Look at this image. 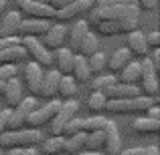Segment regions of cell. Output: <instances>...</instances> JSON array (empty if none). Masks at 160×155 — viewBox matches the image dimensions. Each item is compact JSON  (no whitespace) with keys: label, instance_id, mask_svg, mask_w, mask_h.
I'll use <instances>...</instances> for the list:
<instances>
[{"label":"cell","instance_id":"obj_32","mask_svg":"<svg viewBox=\"0 0 160 155\" xmlns=\"http://www.w3.org/2000/svg\"><path fill=\"white\" fill-rule=\"evenodd\" d=\"M106 103H108L106 93H102V91H91L89 99H87V109L93 111V113L106 111Z\"/></svg>","mask_w":160,"mask_h":155},{"label":"cell","instance_id":"obj_24","mask_svg":"<svg viewBox=\"0 0 160 155\" xmlns=\"http://www.w3.org/2000/svg\"><path fill=\"white\" fill-rule=\"evenodd\" d=\"M130 61H132V54H130L128 48H118V51L112 54V58H108V69L112 71L113 75H118Z\"/></svg>","mask_w":160,"mask_h":155},{"label":"cell","instance_id":"obj_47","mask_svg":"<svg viewBox=\"0 0 160 155\" xmlns=\"http://www.w3.org/2000/svg\"><path fill=\"white\" fill-rule=\"evenodd\" d=\"M22 155H41V153H39V149H37V147H24L22 149Z\"/></svg>","mask_w":160,"mask_h":155},{"label":"cell","instance_id":"obj_48","mask_svg":"<svg viewBox=\"0 0 160 155\" xmlns=\"http://www.w3.org/2000/svg\"><path fill=\"white\" fill-rule=\"evenodd\" d=\"M77 155H103L102 151H89V149H83V151H79Z\"/></svg>","mask_w":160,"mask_h":155},{"label":"cell","instance_id":"obj_16","mask_svg":"<svg viewBox=\"0 0 160 155\" xmlns=\"http://www.w3.org/2000/svg\"><path fill=\"white\" fill-rule=\"evenodd\" d=\"M53 52V65L55 69L59 71L61 75H69L71 73V65H73V51L69 47H61V48H55Z\"/></svg>","mask_w":160,"mask_h":155},{"label":"cell","instance_id":"obj_37","mask_svg":"<svg viewBox=\"0 0 160 155\" xmlns=\"http://www.w3.org/2000/svg\"><path fill=\"white\" fill-rule=\"evenodd\" d=\"M18 75V66L16 65H0V81H8V79Z\"/></svg>","mask_w":160,"mask_h":155},{"label":"cell","instance_id":"obj_14","mask_svg":"<svg viewBox=\"0 0 160 155\" xmlns=\"http://www.w3.org/2000/svg\"><path fill=\"white\" fill-rule=\"evenodd\" d=\"M41 79H43V66L32 62V61H28L27 65H24V85H27L28 93L35 95V97H37V93H39Z\"/></svg>","mask_w":160,"mask_h":155},{"label":"cell","instance_id":"obj_9","mask_svg":"<svg viewBox=\"0 0 160 155\" xmlns=\"http://www.w3.org/2000/svg\"><path fill=\"white\" fill-rule=\"evenodd\" d=\"M93 6H95L93 0H73V2L67 4L65 8H61V10H55V18L61 20V22H67V20H73L75 16H79V14H85V12H89Z\"/></svg>","mask_w":160,"mask_h":155},{"label":"cell","instance_id":"obj_41","mask_svg":"<svg viewBox=\"0 0 160 155\" xmlns=\"http://www.w3.org/2000/svg\"><path fill=\"white\" fill-rule=\"evenodd\" d=\"M8 115H10V109H0V135H2L4 131H6V125H8Z\"/></svg>","mask_w":160,"mask_h":155},{"label":"cell","instance_id":"obj_23","mask_svg":"<svg viewBox=\"0 0 160 155\" xmlns=\"http://www.w3.org/2000/svg\"><path fill=\"white\" fill-rule=\"evenodd\" d=\"M120 77L118 81L120 83H128V85H138L140 83V77H142V69H140V62H132L130 61L124 69L120 71Z\"/></svg>","mask_w":160,"mask_h":155},{"label":"cell","instance_id":"obj_33","mask_svg":"<svg viewBox=\"0 0 160 155\" xmlns=\"http://www.w3.org/2000/svg\"><path fill=\"white\" fill-rule=\"evenodd\" d=\"M85 149H89V151H102L103 149V129L102 131L87 133L85 135Z\"/></svg>","mask_w":160,"mask_h":155},{"label":"cell","instance_id":"obj_8","mask_svg":"<svg viewBox=\"0 0 160 155\" xmlns=\"http://www.w3.org/2000/svg\"><path fill=\"white\" fill-rule=\"evenodd\" d=\"M18 12L27 18H43V20H51L55 18V10L49 4L39 2V0H28V2L18 4Z\"/></svg>","mask_w":160,"mask_h":155},{"label":"cell","instance_id":"obj_11","mask_svg":"<svg viewBox=\"0 0 160 155\" xmlns=\"http://www.w3.org/2000/svg\"><path fill=\"white\" fill-rule=\"evenodd\" d=\"M24 97L22 91V83H20L18 77H12L8 81H4V89H2V99L6 103L8 109H14L16 105L20 103V99Z\"/></svg>","mask_w":160,"mask_h":155},{"label":"cell","instance_id":"obj_18","mask_svg":"<svg viewBox=\"0 0 160 155\" xmlns=\"http://www.w3.org/2000/svg\"><path fill=\"white\" fill-rule=\"evenodd\" d=\"M108 99H132V97H138L140 95V89L138 85H128V83H113L109 89L103 91Z\"/></svg>","mask_w":160,"mask_h":155},{"label":"cell","instance_id":"obj_13","mask_svg":"<svg viewBox=\"0 0 160 155\" xmlns=\"http://www.w3.org/2000/svg\"><path fill=\"white\" fill-rule=\"evenodd\" d=\"M59 79H61V73H59L57 69L43 73V79H41V87H39V93H37V97H43V99H55V97H57V85H59Z\"/></svg>","mask_w":160,"mask_h":155},{"label":"cell","instance_id":"obj_6","mask_svg":"<svg viewBox=\"0 0 160 155\" xmlns=\"http://www.w3.org/2000/svg\"><path fill=\"white\" fill-rule=\"evenodd\" d=\"M140 69H142V77H140V95L150 99H156L158 95V71L152 66L148 57H144V61L140 62Z\"/></svg>","mask_w":160,"mask_h":155},{"label":"cell","instance_id":"obj_44","mask_svg":"<svg viewBox=\"0 0 160 155\" xmlns=\"http://www.w3.org/2000/svg\"><path fill=\"white\" fill-rule=\"evenodd\" d=\"M118 4H128L126 0H98V6H118Z\"/></svg>","mask_w":160,"mask_h":155},{"label":"cell","instance_id":"obj_31","mask_svg":"<svg viewBox=\"0 0 160 155\" xmlns=\"http://www.w3.org/2000/svg\"><path fill=\"white\" fill-rule=\"evenodd\" d=\"M87 65H89L91 75H99V73H103V71L108 69V57L103 52L95 51L91 57H87Z\"/></svg>","mask_w":160,"mask_h":155},{"label":"cell","instance_id":"obj_27","mask_svg":"<svg viewBox=\"0 0 160 155\" xmlns=\"http://www.w3.org/2000/svg\"><path fill=\"white\" fill-rule=\"evenodd\" d=\"M85 131H79L75 135L65 137V155H77L79 151L85 149Z\"/></svg>","mask_w":160,"mask_h":155},{"label":"cell","instance_id":"obj_20","mask_svg":"<svg viewBox=\"0 0 160 155\" xmlns=\"http://www.w3.org/2000/svg\"><path fill=\"white\" fill-rule=\"evenodd\" d=\"M20 20H22V14L18 10L2 14V20H0V36H14L16 30H18Z\"/></svg>","mask_w":160,"mask_h":155},{"label":"cell","instance_id":"obj_30","mask_svg":"<svg viewBox=\"0 0 160 155\" xmlns=\"http://www.w3.org/2000/svg\"><path fill=\"white\" fill-rule=\"evenodd\" d=\"M106 123H108V117L99 115V113H93L91 117H87V119H83V125H81V129H83L85 133L102 131V129L106 127Z\"/></svg>","mask_w":160,"mask_h":155},{"label":"cell","instance_id":"obj_42","mask_svg":"<svg viewBox=\"0 0 160 155\" xmlns=\"http://www.w3.org/2000/svg\"><path fill=\"white\" fill-rule=\"evenodd\" d=\"M144 113H146V117H150V119H156V121H160V107H158L156 103H152V105H150V107L146 109Z\"/></svg>","mask_w":160,"mask_h":155},{"label":"cell","instance_id":"obj_38","mask_svg":"<svg viewBox=\"0 0 160 155\" xmlns=\"http://www.w3.org/2000/svg\"><path fill=\"white\" fill-rule=\"evenodd\" d=\"M146 47L150 48V51H154V48H160V32H150V34H146Z\"/></svg>","mask_w":160,"mask_h":155},{"label":"cell","instance_id":"obj_28","mask_svg":"<svg viewBox=\"0 0 160 155\" xmlns=\"http://www.w3.org/2000/svg\"><path fill=\"white\" fill-rule=\"evenodd\" d=\"M98 47H99V43H98V36L93 34L91 30H87L85 32V36L81 39V43H79V47H77V51L81 57H91L95 51H98Z\"/></svg>","mask_w":160,"mask_h":155},{"label":"cell","instance_id":"obj_7","mask_svg":"<svg viewBox=\"0 0 160 155\" xmlns=\"http://www.w3.org/2000/svg\"><path fill=\"white\" fill-rule=\"evenodd\" d=\"M124 149L122 145V135L118 131V125L112 119H108L106 127H103V155H118Z\"/></svg>","mask_w":160,"mask_h":155},{"label":"cell","instance_id":"obj_45","mask_svg":"<svg viewBox=\"0 0 160 155\" xmlns=\"http://www.w3.org/2000/svg\"><path fill=\"white\" fill-rule=\"evenodd\" d=\"M73 0H53L51 2V8L53 10H61V8H65L67 4H71Z\"/></svg>","mask_w":160,"mask_h":155},{"label":"cell","instance_id":"obj_36","mask_svg":"<svg viewBox=\"0 0 160 155\" xmlns=\"http://www.w3.org/2000/svg\"><path fill=\"white\" fill-rule=\"evenodd\" d=\"M81 125H83V117L75 115L73 119H71L69 123L65 125V129H63V135H65V137H69V135H75V133L83 131V129H81Z\"/></svg>","mask_w":160,"mask_h":155},{"label":"cell","instance_id":"obj_46","mask_svg":"<svg viewBox=\"0 0 160 155\" xmlns=\"http://www.w3.org/2000/svg\"><path fill=\"white\" fill-rule=\"evenodd\" d=\"M144 155H160L156 145H150V147H144Z\"/></svg>","mask_w":160,"mask_h":155},{"label":"cell","instance_id":"obj_50","mask_svg":"<svg viewBox=\"0 0 160 155\" xmlns=\"http://www.w3.org/2000/svg\"><path fill=\"white\" fill-rule=\"evenodd\" d=\"M128 4H132V6H138V0H126Z\"/></svg>","mask_w":160,"mask_h":155},{"label":"cell","instance_id":"obj_49","mask_svg":"<svg viewBox=\"0 0 160 155\" xmlns=\"http://www.w3.org/2000/svg\"><path fill=\"white\" fill-rule=\"evenodd\" d=\"M4 10H6V0H0V16L4 14Z\"/></svg>","mask_w":160,"mask_h":155},{"label":"cell","instance_id":"obj_25","mask_svg":"<svg viewBox=\"0 0 160 155\" xmlns=\"http://www.w3.org/2000/svg\"><path fill=\"white\" fill-rule=\"evenodd\" d=\"M87 30H89V22H87V20H79V22L67 32V40H69V48L71 51H77L79 43H81V39L85 36Z\"/></svg>","mask_w":160,"mask_h":155},{"label":"cell","instance_id":"obj_4","mask_svg":"<svg viewBox=\"0 0 160 155\" xmlns=\"http://www.w3.org/2000/svg\"><path fill=\"white\" fill-rule=\"evenodd\" d=\"M20 44L27 51V57L31 58L32 62L41 66H51L53 65V52L41 43L37 36H20Z\"/></svg>","mask_w":160,"mask_h":155},{"label":"cell","instance_id":"obj_12","mask_svg":"<svg viewBox=\"0 0 160 155\" xmlns=\"http://www.w3.org/2000/svg\"><path fill=\"white\" fill-rule=\"evenodd\" d=\"M67 32H69V28H65L63 24H51L49 30L43 34V44L49 48V51H55V48L65 47Z\"/></svg>","mask_w":160,"mask_h":155},{"label":"cell","instance_id":"obj_1","mask_svg":"<svg viewBox=\"0 0 160 155\" xmlns=\"http://www.w3.org/2000/svg\"><path fill=\"white\" fill-rule=\"evenodd\" d=\"M45 139L41 129H14L4 131L0 135V149H12V147H37Z\"/></svg>","mask_w":160,"mask_h":155},{"label":"cell","instance_id":"obj_26","mask_svg":"<svg viewBox=\"0 0 160 155\" xmlns=\"http://www.w3.org/2000/svg\"><path fill=\"white\" fill-rule=\"evenodd\" d=\"M75 93H77V83L71 79V75H61L57 85V97L65 101V99H73Z\"/></svg>","mask_w":160,"mask_h":155},{"label":"cell","instance_id":"obj_22","mask_svg":"<svg viewBox=\"0 0 160 155\" xmlns=\"http://www.w3.org/2000/svg\"><path fill=\"white\" fill-rule=\"evenodd\" d=\"M132 129L138 133V135H156L160 131V121L150 119V117H138V119L132 121Z\"/></svg>","mask_w":160,"mask_h":155},{"label":"cell","instance_id":"obj_29","mask_svg":"<svg viewBox=\"0 0 160 155\" xmlns=\"http://www.w3.org/2000/svg\"><path fill=\"white\" fill-rule=\"evenodd\" d=\"M113 83H118V77L113 73H109V75H93V77L89 79V87H91V91H106L109 89V87L113 85Z\"/></svg>","mask_w":160,"mask_h":155},{"label":"cell","instance_id":"obj_35","mask_svg":"<svg viewBox=\"0 0 160 155\" xmlns=\"http://www.w3.org/2000/svg\"><path fill=\"white\" fill-rule=\"evenodd\" d=\"M6 131H14V129H24V117L20 113H16L14 109H10V115H8V125Z\"/></svg>","mask_w":160,"mask_h":155},{"label":"cell","instance_id":"obj_21","mask_svg":"<svg viewBox=\"0 0 160 155\" xmlns=\"http://www.w3.org/2000/svg\"><path fill=\"white\" fill-rule=\"evenodd\" d=\"M27 58L28 57L22 44H14V47L0 51V65H18V62H24Z\"/></svg>","mask_w":160,"mask_h":155},{"label":"cell","instance_id":"obj_53","mask_svg":"<svg viewBox=\"0 0 160 155\" xmlns=\"http://www.w3.org/2000/svg\"><path fill=\"white\" fill-rule=\"evenodd\" d=\"M22 2H28V0H16V4H22Z\"/></svg>","mask_w":160,"mask_h":155},{"label":"cell","instance_id":"obj_5","mask_svg":"<svg viewBox=\"0 0 160 155\" xmlns=\"http://www.w3.org/2000/svg\"><path fill=\"white\" fill-rule=\"evenodd\" d=\"M75 115H79V103L75 101V99H65V101H61V109L57 111V115H55L53 121L49 123L51 135H63L65 125L69 123Z\"/></svg>","mask_w":160,"mask_h":155},{"label":"cell","instance_id":"obj_10","mask_svg":"<svg viewBox=\"0 0 160 155\" xmlns=\"http://www.w3.org/2000/svg\"><path fill=\"white\" fill-rule=\"evenodd\" d=\"M51 26V20H43V18H22L18 24V36H43Z\"/></svg>","mask_w":160,"mask_h":155},{"label":"cell","instance_id":"obj_2","mask_svg":"<svg viewBox=\"0 0 160 155\" xmlns=\"http://www.w3.org/2000/svg\"><path fill=\"white\" fill-rule=\"evenodd\" d=\"M154 103V99L138 95L132 99H108L106 111H112L116 115H132V113H142Z\"/></svg>","mask_w":160,"mask_h":155},{"label":"cell","instance_id":"obj_54","mask_svg":"<svg viewBox=\"0 0 160 155\" xmlns=\"http://www.w3.org/2000/svg\"><path fill=\"white\" fill-rule=\"evenodd\" d=\"M0 155H4V149H0Z\"/></svg>","mask_w":160,"mask_h":155},{"label":"cell","instance_id":"obj_51","mask_svg":"<svg viewBox=\"0 0 160 155\" xmlns=\"http://www.w3.org/2000/svg\"><path fill=\"white\" fill-rule=\"evenodd\" d=\"M39 2H45V4H49V6H51V2H53V0H39Z\"/></svg>","mask_w":160,"mask_h":155},{"label":"cell","instance_id":"obj_15","mask_svg":"<svg viewBox=\"0 0 160 155\" xmlns=\"http://www.w3.org/2000/svg\"><path fill=\"white\" fill-rule=\"evenodd\" d=\"M126 48L130 51V54H134V57H138V58H144V57H148V54H150V48L146 47V36L142 34L138 28L128 32Z\"/></svg>","mask_w":160,"mask_h":155},{"label":"cell","instance_id":"obj_17","mask_svg":"<svg viewBox=\"0 0 160 155\" xmlns=\"http://www.w3.org/2000/svg\"><path fill=\"white\" fill-rule=\"evenodd\" d=\"M41 155H65V135H51L45 137L39 143Z\"/></svg>","mask_w":160,"mask_h":155},{"label":"cell","instance_id":"obj_34","mask_svg":"<svg viewBox=\"0 0 160 155\" xmlns=\"http://www.w3.org/2000/svg\"><path fill=\"white\" fill-rule=\"evenodd\" d=\"M37 107H39V105H37V97L32 95V97H22V99H20V103L14 107V111H16V113H20L22 117H27L28 113L35 111Z\"/></svg>","mask_w":160,"mask_h":155},{"label":"cell","instance_id":"obj_43","mask_svg":"<svg viewBox=\"0 0 160 155\" xmlns=\"http://www.w3.org/2000/svg\"><path fill=\"white\" fill-rule=\"evenodd\" d=\"M118 155H144V147H128V149H122Z\"/></svg>","mask_w":160,"mask_h":155},{"label":"cell","instance_id":"obj_52","mask_svg":"<svg viewBox=\"0 0 160 155\" xmlns=\"http://www.w3.org/2000/svg\"><path fill=\"white\" fill-rule=\"evenodd\" d=\"M2 89H4V83L0 81V97H2Z\"/></svg>","mask_w":160,"mask_h":155},{"label":"cell","instance_id":"obj_40","mask_svg":"<svg viewBox=\"0 0 160 155\" xmlns=\"http://www.w3.org/2000/svg\"><path fill=\"white\" fill-rule=\"evenodd\" d=\"M156 6H158V0H138V10L152 12L156 10Z\"/></svg>","mask_w":160,"mask_h":155},{"label":"cell","instance_id":"obj_39","mask_svg":"<svg viewBox=\"0 0 160 155\" xmlns=\"http://www.w3.org/2000/svg\"><path fill=\"white\" fill-rule=\"evenodd\" d=\"M14 44H20V36L14 34V36H0V51L8 47H14Z\"/></svg>","mask_w":160,"mask_h":155},{"label":"cell","instance_id":"obj_3","mask_svg":"<svg viewBox=\"0 0 160 155\" xmlns=\"http://www.w3.org/2000/svg\"><path fill=\"white\" fill-rule=\"evenodd\" d=\"M59 109H61V101L59 99H49V103L45 107H37L35 111H31L24 117V127H28V129L45 127V125H49L53 121V117L57 115Z\"/></svg>","mask_w":160,"mask_h":155},{"label":"cell","instance_id":"obj_19","mask_svg":"<svg viewBox=\"0 0 160 155\" xmlns=\"http://www.w3.org/2000/svg\"><path fill=\"white\" fill-rule=\"evenodd\" d=\"M69 75L75 83H89V79L93 77L89 71V65H87V58L81 57V54H75L73 57V65H71Z\"/></svg>","mask_w":160,"mask_h":155}]
</instances>
